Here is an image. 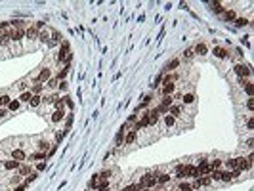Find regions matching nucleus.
Here are the masks:
<instances>
[{
  "mask_svg": "<svg viewBox=\"0 0 254 191\" xmlns=\"http://www.w3.org/2000/svg\"><path fill=\"white\" fill-rule=\"evenodd\" d=\"M15 191H25V185H19V187H17Z\"/></svg>",
  "mask_w": 254,
  "mask_h": 191,
  "instance_id": "57",
  "label": "nucleus"
},
{
  "mask_svg": "<svg viewBox=\"0 0 254 191\" xmlns=\"http://www.w3.org/2000/svg\"><path fill=\"white\" fill-rule=\"evenodd\" d=\"M98 191H109V180H101V184L98 185Z\"/></svg>",
  "mask_w": 254,
  "mask_h": 191,
  "instance_id": "36",
  "label": "nucleus"
},
{
  "mask_svg": "<svg viewBox=\"0 0 254 191\" xmlns=\"http://www.w3.org/2000/svg\"><path fill=\"white\" fill-rule=\"evenodd\" d=\"M247 109H248V111H252V109H254V101H252V98L247 101Z\"/></svg>",
  "mask_w": 254,
  "mask_h": 191,
  "instance_id": "52",
  "label": "nucleus"
},
{
  "mask_svg": "<svg viewBox=\"0 0 254 191\" xmlns=\"http://www.w3.org/2000/svg\"><path fill=\"white\" fill-rule=\"evenodd\" d=\"M172 96H164V98H162V101H161V105H164V107H170L172 105Z\"/></svg>",
  "mask_w": 254,
  "mask_h": 191,
  "instance_id": "34",
  "label": "nucleus"
},
{
  "mask_svg": "<svg viewBox=\"0 0 254 191\" xmlns=\"http://www.w3.org/2000/svg\"><path fill=\"white\" fill-rule=\"evenodd\" d=\"M19 161H14V159H10V161H6V162H2V166L6 168V170H17L19 168Z\"/></svg>",
  "mask_w": 254,
  "mask_h": 191,
  "instance_id": "9",
  "label": "nucleus"
},
{
  "mask_svg": "<svg viewBox=\"0 0 254 191\" xmlns=\"http://www.w3.org/2000/svg\"><path fill=\"white\" fill-rule=\"evenodd\" d=\"M186 176H189V178H199L197 166H193V164H186Z\"/></svg>",
  "mask_w": 254,
  "mask_h": 191,
  "instance_id": "12",
  "label": "nucleus"
},
{
  "mask_svg": "<svg viewBox=\"0 0 254 191\" xmlns=\"http://www.w3.org/2000/svg\"><path fill=\"white\" fill-rule=\"evenodd\" d=\"M182 109H183V107H180V105H170V115H172L174 119H176V117H180Z\"/></svg>",
  "mask_w": 254,
  "mask_h": 191,
  "instance_id": "23",
  "label": "nucleus"
},
{
  "mask_svg": "<svg viewBox=\"0 0 254 191\" xmlns=\"http://www.w3.org/2000/svg\"><path fill=\"white\" fill-rule=\"evenodd\" d=\"M149 103H151V96H145L143 101H142V105H139L138 109H142V107H145V105H149ZM138 109H136V111H138Z\"/></svg>",
  "mask_w": 254,
  "mask_h": 191,
  "instance_id": "43",
  "label": "nucleus"
},
{
  "mask_svg": "<svg viewBox=\"0 0 254 191\" xmlns=\"http://www.w3.org/2000/svg\"><path fill=\"white\" fill-rule=\"evenodd\" d=\"M139 184L143 185V189H153L157 185V174H143Z\"/></svg>",
  "mask_w": 254,
  "mask_h": 191,
  "instance_id": "1",
  "label": "nucleus"
},
{
  "mask_svg": "<svg viewBox=\"0 0 254 191\" xmlns=\"http://www.w3.org/2000/svg\"><path fill=\"white\" fill-rule=\"evenodd\" d=\"M193 56H195V52L191 50V48H189V50H186V54H183V57H186V59H193Z\"/></svg>",
  "mask_w": 254,
  "mask_h": 191,
  "instance_id": "47",
  "label": "nucleus"
},
{
  "mask_svg": "<svg viewBox=\"0 0 254 191\" xmlns=\"http://www.w3.org/2000/svg\"><path fill=\"white\" fill-rule=\"evenodd\" d=\"M180 99H183V105H189V103L195 101V96H193V94H182Z\"/></svg>",
  "mask_w": 254,
  "mask_h": 191,
  "instance_id": "17",
  "label": "nucleus"
},
{
  "mask_svg": "<svg viewBox=\"0 0 254 191\" xmlns=\"http://www.w3.org/2000/svg\"><path fill=\"white\" fill-rule=\"evenodd\" d=\"M10 40V31H0V46H8Z\"/></svg>",
  "mask_w": 254,
  "mask_h": 191,
  "instance_id": "11",
  "label": "nucleus"
},
{
  "mask_svg": "<svg viewBox=\"0 0 254 191\" xmlns=\"http://www.w3.org/2000/svg\"><path fill=\"white\" fill-rule=\"evenodd\" d=\"M37 147L42 151V153H46L48 151V147H50V143L46 142V140H38V143H37Z\"/></svg>",
  "mask_w": 254,
  "mask_h": 191,
  "instance_id": "24",
  "label": "nucleus"
},
{
  "mask_svg": "<svg viewBox=\"0 0 254 191\" xmlns=\"http://www.w3.org/2000/svg\"><path fill=\"white\" fill-rule=\"evenodd\" d=\"M233 71L237 73V75L241 76V79H243V76H248V75H250V69H248L247 65H243V63H239V65H235V69H233Z\"/></svg>",
  "mask_w": 254,
  "mask_h": 191,
  "instance_id": "4",
  "label": "nucleus"
},
{
  "mask_svg": "<svg viewBox=\"0 0 254 191\" xmlns=\"http://www.w3.org/2000/svg\"><path fill=\"white\" fill-rule=\"evenodd\" d=\"M10 101H12L10 96H2V98H0V105H10Z\"/></svg>",
  "mask_w": 254,
  "mask_h": 191,
  "instance_id": "42",
  "label": "nucleus"
},
{
  "mask_svg": "<svg viewBox=\"0 0 254 191\" xmlns=\"http://www.w3.org/2000/svg\"><path fill=\"white\" fill-rule=\"evenodd\" d=\"M40 103H42V98H40V96H33V98L29 99V105H31V107H38Z\"/></svg>",
  "mask_w": 254,
  "mask_h": 191,
  "instance_id": "21",
  "label": "nucleus"
},
{
  "mask_svg": "<svg viewBox=\"0 0 254 191\" xmlns=\"http://www.w3.org/2000/svg\"><path fill=\"white\" fill-rule=\"evenodd\" d=\"M214 12H216V14H224V4L216 2V4H214Z\"/></svg>",
  "mask_w": 254,
  "mask_h": 191,
  "instance_id": "45",
  "label": "nucleus"
},
{
  "mask_svg": "<svg viewBox=\"0 0 254 191\" xmlns=\"http://www.w3.org/2000/svg\"><path fill=\"white\" fill-rule=\"evenodd\" d=\"M31 174V166L29 164H19V168H17V176H27Z\"/></svg>",
  "mask_w": 254,
  "mask_h": 191,
  "instance_id": "13",
  "label": "nucleus"
},
{
  "mask_svg": "<svg viewBox=\"0 0 254 191\" xmlns=\"http://www.w3.org/2000/svg\"><path fill=\"white\" fill-rule=\"evenodd\" d=\"M44 90V84H40V82H37V84H33V88H31V94L33 96H40V92Z\"/></svg>",
  "mask_w": 254,
  "mask_h": 191,
  "instance_id": "19",
  "label": "nucleus"
},
{
  "mask_svg": "<svg viewBox=\"0 0 254 191\" xmlns=\"http://www.w3.org/2000/svg\"><path fill=\"white\" fill-rule=\"evenodd\" d=\"M164 124H166V128L174 126V124H176V119H174L172 115H164Z\"/></svg>",
  "mask_w": 254,
  "mask_h": 191,
  "instance_id": "28",
  "label": "nucleus"
},
{
  "mask_svg": "<svg viewBox=\"0 0 254 191\" xmlns=\"http://www.w3.org/2000/svg\"><path fill=\"white\" fill-rule=\"evenodd\" d=\"M31 98H33L31 90H25V92H23V94L19 96V101H27V103H29V99H31Z\"/></svg>",
  "mask_w": 254,
  "mask_h": 191,
  "instance_id": "30",
  "label": "nucleus"
},
{
  "mask_svg": "<svg viewBox=\"0 0 254 191\" xmlns=\"http://www.w3.org/2000/svg\"><path fill=\"white\" fill-rule=\"evenodd\" d=\"M126 126H128V124L122 126L119 132H117V136H115V145H117V147H120V143L124 142V130H126Z\"/></svg>",
  "mask_w": 254,
  "mask_h": 191,
  "instance_id": "10",
  "label": "nucleus"
},
{
  "mask_svg": "<svg viewBox=\"0 0 254 191\" xmlns=\"http://www.w3.org/2000/svg\"><path fill=\"white\" fill-rule=\"evenodd\" d=\"M168 180H170L168 174H157V184H161V185H162V184H166Z\"/></svg>",
  "mask_w": 254,
  "mask_h": 191,
  "instance_id": "29",
  "label": "nucleus"
},
{
  "mask_svg": "<svg viewBox=\"0 0 254 191\" xmlns=\"http://www.w3.org/2000/svg\"><path fill=\"white\" fill-rule=\"evenodd\" d=\"M178 191H193V187H191V184H186V181H182Z\"/></svg>",
  "mask_w": 254,
  "mask_h": 191,
  "instance_id": "39",
  "label": "nucleus"
},
{
  "mask_svg": "<svg viewBox=\"0 0 254 191\" xmlns=\"http://www.w3.org/2000/svg\"><path fill=\"white\" fill-rule=\"evenodd\" d=\"M233 180V172L227 170V172H222V181H231Z\"/></svg>",
  "mask_w": 254,
  "mask_h": 191,
  "instance_id": "33",
  "label": "nucleus"
},
{
  "mask_svg": "<svg viewBox=\"0 0 254 191\" xmlns=\"http://www.w3.org/2000/svg\"><path fill=\"white\" fill-rule=\"evenodd\" d=\"M63 117H65V109H56L54 113H52V123H59V120H63Z\"/></svg>",
  "mask_w": 254,
  "mask_h": 191,
  "instance_id": "7",
  "label": "nucleus"
},
{
  "mask_svg": "<svg viewBox=\"0 0 254 191\" xmlns=\"http://www.w3.org/2000/svg\"><path fill=\"white\" fill-rule=\"evenodd\" d=\"M19 181H21V176H17V174H15V176L10 180V184H12V185H15V184H19Z\"/></svg>",
  "mask_w": 254,
  "mask_h": 191,
  "instance_id": "50",
  "label": "nucleus"
},
{
  "mask_svg": "<svg viewBox=\"0 0 254 191\" xmlns=\"http://www.w3.org/2000/svg\"><path fill=\"white\" fill-rule=\"evenodd\" d=\"M67 71H69V65H65L61 71L57 73V80H61V79H65V75H67Z\"/></svg>",
  "mask_w": 254,
  "mask_h": 191,
  "instance_id": "40",
  "label": "nucleus"
},
{
  "mask_svg": "<svg viewBox=\"0 0 254 191\" xmlns=\"http://www.w3.org/2000/svg\"><path fill=\"white\" fill-rule=\"evenodd\" d=\"M37 170H38V172L46 170V162H38V164H37Z\"/></svg>",
  "mask_w": 254,
  "mask_h": 191,
  "instance_id": "51",
  "label": "nucleus"
},
{
  "mask_svg": "<svg viewBox=\"0 0 254 191\" xmlns=\"http://www.w3.org/2000/svg\"><path fill=\"white\" fill-rule=\"evenodd\" d=\"M50 79H52V71H50L48 67H44V69H42V71L38 73V76H37V82L44 84V82H48Z\"/></svg>",
  "mask_w": 254,
  "mask_h": 191,
  "instance_id": "2",
  "label": "nucleus"
},
{
  "mask_svg": "<svg viewBox=\"0 0 254 191\" xmlns=\"http://www.w3.org/2000/svg\"><path fill=\"white\" fill-rule=\"evenodd\" d=\"M143 189V185L142 184H132V185H128L124 191H142Z\"/></svg>",
  "mask_w": 254,
  "mask_h": 191,
  "instance_id": "38",
  "label": "nucleus"
},
{
  "mask_svg": "<svg viewBox=\"0 0 254 191\" xmlns=\"http://www.w3.org/2000/svg\"><path fill=\"white\" fill-rule=\"evenodd\" d=\"M201 180V185H210L212 184V180H210V176H205V178H199Z\"/></svg>",
  "mask_w": 254,
  "mask_h": 191,
  "instance_id": "44",
  "label": "nucleus"
},
{
  "mask_svg": "<svg viewBox=\"0 0 254 191\" xmlns=\"http://www.w3.org/2000/svg\"><path fill=\"white\" fill-rule=\"evenodd\" d=\"M46 86H48V88H57V86H59V80H57V76H54V79H50V80L46 82Z\"/></svg>",
  "mask_w": 254,
  "mask_h": 191,
  "instance_id": "32",
  "label": "nucleus"
},
{
  "mask_svg": "<svg viewBox=\"0 0 254 191\" xmlns=\"http://www.w3.org/2000/svg\"><path fill=\"white\" fill-rule=\"evenodd\" d=\"M136 138H138V132L132 128L128 134H124V143H126V145H132V143L136 142Z\"/></svg>",
  "mask_w": 254,
  "mask_h": 191,
  "instance_id": "6",
  "label": "nucleus"
},
{
  "mask_svg": "<svg viewBox=\"0 0 254 191\" xmlns=\"http://www.w3.org/2000/svg\"><path fill=\"white\" fill-rule=\"evenodd\" d=\"M23 37H25V29H14V31H10V38L14 42H19Z\"/></svg>",
  "mask_w": 254,
  "mask_h": 191,
  "instance_id": "5",
  "label": "nucleus"
},
{
  "mask_svg": "<svg viewBox=\"0 0 254 191\" xmlns=\"http://www.w3.org/2000/svg\"><path fill=\"white\" fill-rule=\"evenodd\" d=\"M6 113H8V109H4V107H2V109H0V117H4Z\"/></svg>",
  "mask_w": 254,
  "mask_h": 191,
  "instance_id": "56",
  "label": "nucleus"
},
{
  "mask_svg": "<svg viewBox=\"0 0 254 191\" xmlns=\"http://www.w3.org/2000/svg\"><path fill=\"white\" fill-rule=\"evenodd\" d=\"M252 143H254V140H252V138H248V142H247V147H248V149H252Z\"/></svg>",
  "mask_w": 254,
  "mask_h": 191,
  "instance_id": "55",
  "label": "nucleus"
},
{
  "mask_svg": "<svg viewBox=\"0 0 254 191\" xmlns=\"http://www.w3.org/2000/svg\"><path fill=\"white\" fill-rule=\"evenodd\" d=\"M244 90H247L248 96H252V82H244Z\"/></svg>",
  "mask_w": 254,
  "mask_h": 191,
  "instance_id": "48",
  "label": "nucleus"
},
{
  "mask_svg": "<svg viewBox=\"0 0 254 191\" xmlns=\"http://www.w3.org/2000/svg\"><path fill=\"white\" fill-rule=\"evenodd\" d=\"M176 191H178V189H176Z\"/></svg>",
  "mask_w": 254,
  "mask_h": 191,
  "instance_id": "59",
  "label": "nucleus"
},
{
  "mask_svg": "<svg viewBox=\"0 0 254 191\" xmlns=\"http://www.w3.org/2000/svg\"><path fill=\"white\" fill-rule=\"evenodd\" d=\"M174 88H176V84H174V82H168V84H164V86H162V94H164V96H172Z\"/></svg>",
  "mask_w": 254,
  "mask_h": 191,
  "instance_id": "18",
  "label": "nucleus"
},
{
  "mask_svg": "<svg viewBox=\"0 0 254 191\" xmlns=\"http://www.w3.org/2000/svg\"><path fill=\"white\" fill-rule=\"evenodd\" d=\"M161 82H162V73H159V75L155 76V80H153V84H151V86H153V88H157V86H159Z\"/></svg>",
  "mask_w": 254,
  "mask_h": 191,
  "instance_id": "41",
  "label": "nucleus"
},
{
  "mask_svg": "<svg viewBox=\"0 0 254 191\" xmlns=\"http://www.w3.org/2000/svg\"><path fill=\"white\" fill-rule=\"evenodd\" d=\"M222 162H224V161H220V159H214L212 162H208V164H210V168H212V170H218V168L222 166Z\"/></svg>",
  "mask_w": 254,
  "mask_h": 191,
  "instance_id": "37",
  "label": "nucleus"
},
{
  "mask_svg": "<svg viewBox=\"0 0 254 191\" xmlns=\"http://www.w3.org/2000/svg\"><path fill=\"white\" fill-rule=\"evenodd\" d=\"M12 159L21 162V161L27 159V155H25V151H23V149H12Z\"/></svg>",
  "mask_w": 254,
  "mask_h": 191,
  "instance_id": "8",
  "label": "nucleus"
},
{
  "mask_svg": "<svg viewBox=\"0 0 254 191\" xmlns=\"http://www.w3.org/2000/svg\"><path fill=\"white\" fill-rule=\"evenodd\" d=\"M247 128H248V130H252V128H254V120H252V119H248V123H247Z\"/></svg>",
  "mask_w": 254,
  "mask_h": 191,
  "instance_id": "54",
  "label": "nucleus"
},
{
  "mask_svg": "<svg viewBox=\"0 0 254 191\" xmlns=\"http://www.w3.org/2000/svg\"><path fill=\"white\" fill-rule=\"evenodd\" d=\"M195 54H199V56H205L206 54V52H208V48H206V44H205V42H199V44L195 46Z\"/></svg>",
  "mask_w": 254,
  "mask_h": 191,
  "instance_id": "15",
  "label": "nucleus"
},
{
  "mask_svg": "<svg viewBox=\"0 0 254 191\" xmlns=\"http://www.w3.org/2000/svg\"><path fill=\"white\" fill-rule=\"evenodd\" d=\"M98 180H100V178H98V174H96V176H94V178L90 180V184H88V185H90V189H94V187H98Z\"/></svg>",
  "mask_w": 254,
  "mask_h": 191,
  "instance_id": "46",
  "label": "nucleus"
},
{
  "mask_svg": "<svg viewBox=\"0 0 254 191\" xmlns=\"http://www.w3.org/2000/svg\"><path fill=\"white\" fill-rule=\"evenodd\" d=\"M67 56H69V44H67V42H63V46H61L59 54H57V63H63L65 59H67Z\"/></svg>",
  "mask_w": 254,
  "mask_h": 191,
  "instance_id": "3",
  "label": "nucleus"
},
{
  "mask_svg": "<svg viewBox=\"0 0 254 191\" xmlns=\"http://www.w3.org/2000/svg\"><path fill=\"white\" fill-rule=\"evenodd\" d=\"M57 88H59V92H61V90H67V82H65V80H61V84L57 86Z\"/></svg>",
  "mask_w": 254,
  "mask_h": 191,
  "instance_id": "53",
  "label": "nucleus"
},
{
  "mask_svg": "<svg viewBox=\"0 0 254 191\" xmlns=\"http://www.w3.org/2000/svg\"><path fill=\"white\" fill-rule=\"evenodd\" d=\"M50 34H52V33H50V31L46 29V31H42V33H38V38H40L42 42H50Z\"/></svg>",
  "mask_w": 254,
  "mask_h": 191,
  "instance_id": "26",
  "label": "nucleus"
},
{
  "mask_svg": "<svg viewBox=\"0 0 254 191\" xmlns=\"http://www.w3.org/2000/svg\"><path fill=\"white\" fill-rule=\"evenodd\" d=\"M178 67H180V59L176 57V59H172V61H170L168 65H166L164 71H174V69H178Z\"/></svg>",
  "mask_w": 254,
  "mask_h": 191,
  "instance_id": "20",
  "label": "nucleus"
},
{
  "mask_svg": "<svg viewBox=\"0 0 254 191\" xmlns=\"http://www.w3.org/2000/svg\"><path fill=\"white\" fill-rule=\"evenodd\" d=\"M8 107H10V111H17V109L21 107V101H19V99H12V101H10V105H8Z\"/></svg>",
  "mask_w": 254,
  "mask_h": 191,
  "instance_id": "31",
  "label": "nucleus"
},
{
  "mask_svg": "<svg viewBox=\"0 0 254 191\" xmlns=\"http://www.w3.org/2000/svg\"><path fill=\"white\" fill-rule=\"evenodd\" d=\"M25 37H27L29 40H34L38 37V31L34 29V27H29V29H25Z\"/></svg>",
  "mask_w": 254,
  "mask_h": 191,
  "instance_id": "14",
  "label": "nucleus"
},
{
  "mask_svg": "<svg viewBox=\"0 0 254 191\" xmlns=\"http://www.w3.org/2000/svg\"><path fill=\"white\" fill-rule=\"evenodd\" d=\"M214 56H216V57H220V59H225V57H227V50H225V48H220V46H216V48H214Z\"/></svg>",
  "mask_w": 254,
  "mask_h": 191,
  "instance_id": "16",
  "label": "nucleus"
},
{
  "mask_svg": "<svg viewBox=\"0 0 254 191\" xmlns=\"http://www.w3.org/2000/svg\"><path fill=\"white\" fill-rule=\"evenodd\" d=\"M176 178H186V164H178L176 166Z\"/></svg>",
  "mask_w": 254,
  "mask_h": 191,
  "instance_id": "22",
  "label": "nucleus"
},
{
  "mask_svg": "<svg viewBox=\"0 0 254 191\" xmlns=\"http://www.w3.org/2000/svg\"><path fill=\"white\" fill-rule=\"evenodd\" d=\"M210 180L220 181V180H222V172H220V170H212V172H210Z\"/></svg>",
  "mask_w": 254,
  "mask_h": 191,
  "instance_id": "35",
  "label": "nucleus"
},
{
  "mask_svg": "<svg viewBox=\"0 0 254 191\" xmlns=\"http://www.w3.org/2000/svg\"><path fill=\"white\" fill-rule=\"evenodd\" d=\"M111 174H113V170H111V168H107V170L100 172V174H98V178H100V180H109V178H111Z\"/></svg>",
  "mask_w": 254,
  "mask_h": 191,
  "instance_id": "27",
  "label": "nucleus"
},
{
  "mask_svg": "<svg viewBox=\"0 0 254 191\" xmlns=\"http://www.w3.org/2000/svg\"><path fill=\"white\" fill-rule=\"evenodd\" d=\"M142 191H147V189H142Z\"/></svg>",
  "mask_w": 254,
  "mask_h": 191,
  "instance_id": "58",
  "label": "nucleus"
},
{
  "mask_svg": "<svg viewBox=\"0 0 254 191\" xmlns=\"http://www.w3.org/2000/svg\"><path fill=\"white\" fill-rule=\"evenodd\" d=\"M224 19L225 21H233L235 19V10H225L224 12Z\"/></svg>",
  "mask_w": 254,
  "mask_h": 191,
  "instance_id": "25",
  "label": "nucleus"
},
{
  "mask_svg": "<svg viewBox=\"0 0 254 191\" xmlns=\"http://www.w3.org/2000/svg\"><path fill=\"white\" fill-rule=\"evenodd\" d=\"M247 23H248V21H247V19H243V17H239V19L235 21V25H237V27H243V25H247Z\"/></svg>",
  "mask_w": 254,
  "mask_h": 191,
  "instance_id": "49",
  "label": "nucleus"
}]
</instances>
